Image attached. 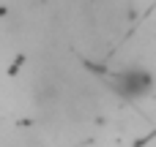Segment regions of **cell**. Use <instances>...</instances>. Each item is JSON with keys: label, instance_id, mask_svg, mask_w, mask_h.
<instances>
[{"label": "cell", "instance_id": "obj_1", "mask_svg": "<svg viewBox=\"0 0 156 147\" xmlns=\"http://www.w3.org/2000/svg\"><path fill=\"white\" fill-rule=\"evenodd\" d=\"M112 90L123 98H145L154 90V76L140 65H129L112 74Z\"/></svg>", "mask_w": 156, "mask_h": 147}]
</instances>
